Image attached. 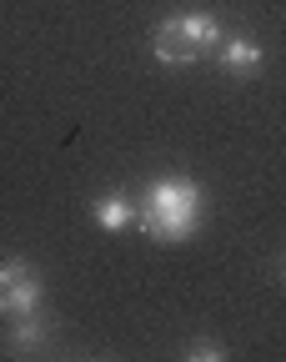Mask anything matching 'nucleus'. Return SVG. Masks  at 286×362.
Returning a JSON list of instances; mask_svg holds the SVG:
<instances>
[{"label": "nucleus", "mask_w": 286, "mask_h": 362, "mask_svg": "<svg viewBox=\"0 0 286 362\" xmlns=\"http://www.w3.org/2000/svg\"><path fill=\"white\" fill-rule=\"evenodd\" d=\"M201 206H206V197L191 176H161V181H151V192L141 197L136 216H141V232L146 237L186 242L201 226Z\"/></svg>", "instance_id": "obj_1"}, {"label": "nucleus", "mask_w": 286, "mask_h": 362, "mask_svg": "<svg viewBox=\"0 0 286 362\" xmlns=\"http://www.w3.org/2000/svg\"><path fill=\"white\" fill-rule=\"evenodd\" d=\"M216 40H221L216 16H206V11H186V16H171V21L156 25L151 51H156L161 66H191L196 56H206Z\"/></svg>", "instance_id": "obj_2"}, {"label": "nucleus", "mask_w": 286, "mask_h": 362, "mask_svg": "<svg viewBox=\"0 0 286 362\" xmlns=\"http://www.w3.org/2000/svg\"><path fill=\"white\" fill-rule=\"evenodd\" d=\"M40 307V282L25 257H11L0 262V312L6 317H20V312H35Z\"/></svg>", "instance_id": "obj_3"}, {"label": "nucleus", "mask_w": 286, "mask_h": 362, "mask_svg": "<svg viewBox=\"0 0 286 362\" xmlns=\"http://www.w3.org/2000/svg\"><path fill=\"white\" fill-rule=\"evenodd\" d=\"M221 71L236 76V81H242V76H256V71H261V45L246 40V35L226 40V45H221Z\"/></svg>", "instance_id": "obj_4"}, {"label": "nucleus", "mask_w": 286, "mask_h": 362, "mask_svg": "<svg viewBox=\"0 0 286 362\" xmlns=\"http://www.w3.org/2000/svg\"><path fill=\"white\" fill-rule=\"evenodd\" d=\"M45 337H51V327H45L35 312H20V317H11V327H6V347H11V352H35Z\"/></svg>", "instance_id": "obj_5"}, {"label": "nucleus", "mask_w": 286, "mask_h": 362, "mask_svg": "<svg viewBox=\"0 0 286 362\" xmlns=\"http://www.w3.org/2000/svg\"><path fill=\"white\" fill-rule=\"evenodd\" d=\"M131 216H136V206L126 197H101L95 202V226H101V232H121Z\"/></svg>", "instance_id": "obj_6"}, {"label": "nucleus", "mask_w": 286, "mask_h": 362, "mask_svg": "<svg viewBox=\"0 0 286 362\" xmlns=\"http://www.w3.org/2000/svg\"><path fill=\"white\" fill-rule=\"evenodd\" d=\"M186 357H211V362H216V357H226V347H216L211 337H201V342H191V347H186Z\"/></svg>", "instance_id": "obj_7"}]
</instances>
